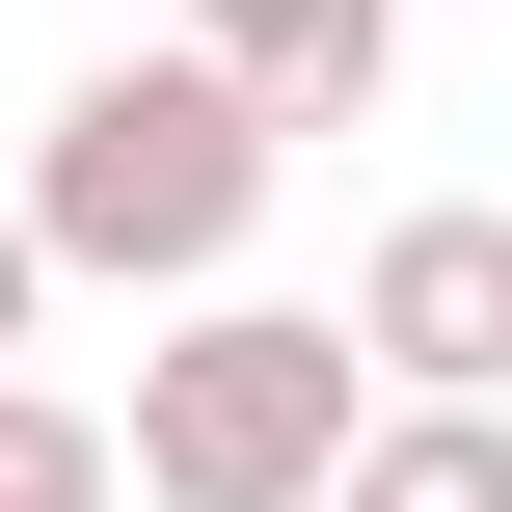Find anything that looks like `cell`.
<instances>
[{
    "mask_svg": "<svg viewBox=\"0 0 512 512\" xmlns=\"http://www.w3.org/2000/svg\"><path fill=\"white\" fill-rule=\"evenodd\" d=\"M27 297H54V243H27V189H0V351H27Z\"/></svg>",
    "mask_w": 512,
    "mask_h": 512,
    "instance_id": "52a82bcc",
    "label": "cell"
},
{
    "mask_svg": "<svg viewBox=\"0 0 512 512\" xmlns=\"http://www.w3.org/2000/svg\"><path fill=\"white\" fill-rule=\"evenodd\" d=\"M324 512H512V405H378Z\"/></svg>",
    "mask_w": 512,
    "mask_h": 512,
    "instance_id": "5b68a950",
    "label": "cell"
},
{
    "mask_svg": "<svg viewBox=\"0 0 512 512\" xmlns=\"http://www.w3.org/2000/svg\"><path fill=\"white\" fill-rule=\"evenodd\" d=\"M351 432H378V351H351V297H189L162 351H135V512H324L351 486Z\"/></svg>",
    "mask_w": 512,
    "mask_h": 512,
    "instance_id": "7a4b0ae2",
    "label": "cell"
},
{
    "mask_svg": "<svg viewBox=\"0 0 512 512\" xmlns=\"http://www.w3.org/2000/svg\"><path fill=\"white\" fill-rule=\"evenodd\" d=\"M0 512H135V459H108V405L0 378Z\"/></svg>",
    "mask_w": 512,
    "mask_h": 512,
    "instance_id": "8992f818",
    "label": "cell"
},
{
    "mask_svg": "<svg viewBox=\"0 0 512 512\" xmlns=\"http://www.w3.org/2000/svg\"><path fill=\"white\" fill-rule=\"evenodd\" d=\"M189 54H216L270 135H351V108L405 81V0H189Z\"/></svg>",
    "mask_w": 512,
    "mask_h": 512,
    "instance_id": "277c9868",
    "label": "cell"
},
{
    "mask_svg": "<svg viewBox=\"0 0 512 512\" xmlns=\"http://www.w3.org/2000/svg\"><path fill=\"white\" fill-rule=\"evenodd\" d=\"M270 162H297V135H270L216 54H81V81H54V135H27V243H54V270H108V297H243Z\"/></svg>",
    "mask_w": 512,
    "mask_h": 512,
    "instance_id": "6da1fadb",
    "label": "cell"
},
{
    "mask_svg": "<svg viewBox=\"0 0 512 512\" xmlns=\"http://www.w3.org/2000/svg\"><path fill=\"white\" fill-rule=\"evenodd\" d=\"M351 351H378V405H512V216L486 189L351 243Z\"/></svg>",
    "mask_w": 512,
    "mask_h": 512,
    "instance_id": "3957f363",
    "label": "cell"
}]
</instances>
